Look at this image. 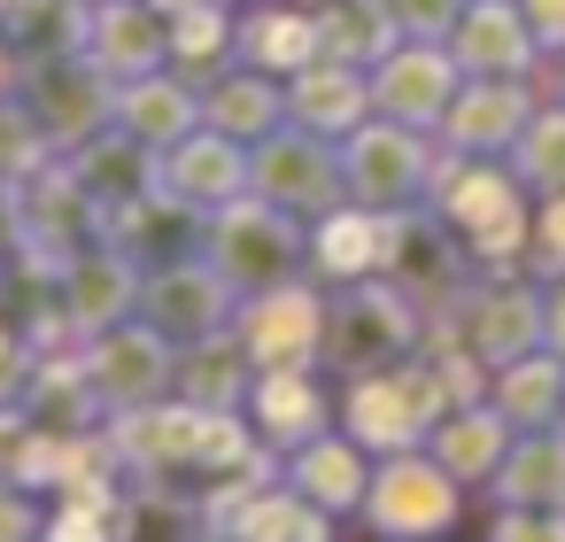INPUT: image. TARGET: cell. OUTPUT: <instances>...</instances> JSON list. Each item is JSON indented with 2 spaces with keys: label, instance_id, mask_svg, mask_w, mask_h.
<instances>
[{
  "label": "cell",
  "instance_id": "cell-1",
  "mask_svg": "<svg viewBox=\"0 0 565 542\" xmlns=\"http://www.w3.org/2000/svg\"><path fill=\"white\" fill-rule=\"evenodd\" d=\"M372 527H387V534H434V527H449V488H441L434 472L403 465V472L380 480V496H372Z\"/></svg>",
  "mask_w": 565,
  "mask_h": 542
},
{
  "label": "cell",
  "instance_id": "cell-2",
  "mask_svg": "<svg viewBox=\"0 0 565 542\" xmlns=\"http://www.w3.org/2000/svg\"><path fill=\"white\" fill-rule=\"evenodd\" d=\"M310 488H326V496H349V488H356L349 457H310Z\"/></svg>",
  "mask_w": 565,
  "mask_h": 542
},
{
  "label": "cell",
  "instance_id": "cell-3",
  "mask_svg": "<svg viewBox=\"0 0 565 542\" xmlns=\"http://www.w3.org/2000/svg\"><path fill=\"white\" fill-rule=\"evenodd\" d=\"M495 542H565L550 519H511V527H495Z\"/></svg>",
  "mask_w": 565,
  "mask_h": 542
},
{
  "label": "cell",
  "instance_id": "cell-4",
  "mask_svg": "<svg viewBox=\"0 0 565 542\" xmlns=\"http://www.w3.org/2000/svg\"><path fill=\"white\" fill-rule=\"evenodd\" d=\"M24 534V519H17V503H0V542H17Z\"/></svg>",
  "mask_w": 565,
  "mask_h": 542
}]
</instances>
